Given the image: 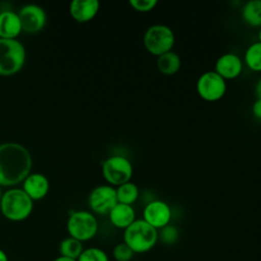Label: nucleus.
Instances as JSON below:
<instances>
[{"mask_svg":"<svg viewBox=\"0 0 261 261\" xmlns=\"http://www.w3.org/2000/svg\"><path fill=\"white\" fill-rule=\"evenodd\" d=\"M2 195H3V193H2V190H1V188H0V202H1V198H2Z\"/></svg>","mask_w":261,"mask_h":261,"instance_id":"nucleus-31","label":"nucleus"},{"mask_svg":"<svg viewBox=\"0 0 261 261\" xmlns=\"http://www.w3.org/2000/svg\"><path fill=\"white\" fill-rule=\"evenodd\" d=\"M180 65V57L177 53L173 51H169L162 55H159L156 59L157 68L164 75H173L177 73Z\"/></svg>","mask_w":261,"mask_h":261,"instance_id":"nucleus-17","label":"nucleus"},{"mask_svg":"<svg viewBox=\"0 0 261 261\" xmlns=\"http://www.w3.org/2000/svg\"><path fill=\"white\" fill-rule=\"evenodd\" d=\"M143 44L150 54L158 57L159 55L172 51L175 44V36L168 25L157 23L146 30L143 36Z\"/></svg>","mask_w":261,"mask_h":261,"instance_id":"nucleus-5","label":"nucleus"},{"mask_svg":"<svg viewBox=\"0 0 261 261\" xmlns=\"http://www.w3.org/2000/svg\"><path fill=\"white\" fill-rule=\"evenodd\" d=\"M22 32L18 14L11 10L0 12V39H16Z\"/></svg>","mask_w":261,"mask_h":261,"instance_id":"nucleus-15","label":"nucleus"},{"mask_svg":"<svg viewBox=\"0 0 261 261\" xmlns=\"http://www.w3.org/2000/svg\"><path fill=\"white\" fill-rule=\"evenodd\" d=\"M196 90L201 99L216 102L223 98L226 92V81L214 70L203 72L197 80Z\"/></svg>","mask_w":261,"mask_h":261,"instance_id":"nucleus-8","label":"nucleus"},{"mask_svg":"<svg viewBox=\"0 0 261 261\" xmlns=\"http://www.w3.org/2000/svg\"><path fill=\"white\" fill-rule=\"evenodd\" d=\"M252 113L255 118L261 119V99L257 98L252 105Z\"/></svg>","mask_w":261,"mask_h":261,"instance_id":"nucleus-26","label":"nucleus"},{"mask_svg":"<svg viewBox=\"0 0 261 261\" xmlns=\"http://www.w3.org/2000/svg\"><path fill=\"white\" fill-rule=\"evenodd\" d=\"M244 62L241 57L234 53H224L220 55L216 62L214 71L223 80H234L243 71Z\"/></svg>","mask_w":261,"mask_h":261,"instance_id":"nucleus-12","label":"nucleus"},{"mask_svg":"<svg viewBox=\"0 0 261 261\" xmlns=\"http://www.w3.org/2000/svg\"><path fill=\"white\" fill-rule=\"evenodd\" d=\"M91 210L100 215H108L110 210L118 203L116 190L110 185H100L94 188L88 198Z\"/></svg>","mask_w":261,"mask_h":261,"instance_id":"nucleus-9","label":"nucleus"},{"mask_svg":"<svg viewBox=\"0 0 261 261\" xmlns=\"http://www.w3.org/2000/svg\"><path fill=\"white\" fill-rule=\"evenodd\" d=\"M53 261H76V260L71 259V258H67V257H63V256H59V257L55 258Z\"/></svg>","mask_w":261,"mask_h":261,"instance_id":"nucleus-29","label":"nucleus"},{"mask_svg":"<svg viewBox=\"0 0 261 261\" xmlns=\"http://www.w3.org/2000/svg\"><path fill=\"white\" fill-rule=\"evenodd\" d=\"M108 217L113 226L124 230L136 220V211L133 205L117 203L108 213Z\"/></svg>","mask_w":261,"mask_h":261,"instance_id":"nucleus-16","label":"nucleus"},{"mask_svg":"<svg viewBox=\"0 0 261 261\" xmlns=\"http://www.w3.org/2000/svg\"><path fill=\"white\" fill-rule=\"evenodd\" d=\"M156 0H129L130 7L138 12H149L157 5Z\"/></svg>","mask_w":261,"mask_h":261,"instance_id":"nucleus-25","label":"nucleus"},{"mask_svg":"<svg viewBox=\"0 0 261 261\" xmlns=\"http://www.w3.org/2000/svg\"><path fill=\"white\" fill-rule=\"evenodd\" d=\"M255 94L257 98L261 99V79H259L255 85Z\"/></svg>","mask_w":261,"mask_h":261,"instance_id":"nucleus-27","label":"nucleus"},{"mask_svg":"<svg viewBox=\"0 0 261 261\" xmlns=\"http://www.w3.org/2000/svg\"><path fill=\"white\" fill-rule=\"evenodd\" d=\"M242 18L253 28H261V0H251L242 7Z\"/></svg>","mask_w":261,"mask_h":261,"instance_id":"nucleus-18","label":"nucleus"},{"mask_svg":"<svg viewBox=\"0 0 261 261\" xmlns=\"http://www.w3.org/2000/svg\"><path fill=\"white\" fill-rule=\"evenodd\" d=\"M49 179L42 173H30L23 180L22 190L33 200L43 199L49 192Z\"/></svg>","mask_w":261,"mask_h":261,"instance_id":"nucleus-13","label":"nucleus"},{"mask_svg":"<svg viewBox=\"0 0 261 261\" xmlns=\"http://www.w3.org/2000/svg\"><path fill=\"white\" fill-rule=\"evenodd\" d=\"M133 173V164L125 156L112 155L102 162V175L108 185L114 188L130 181Z\"/></svg>","mask_w":261,"mask_h":261,"instance_id":"nucleus-6","label":"nucleus"},{"mask_svg":"<svg viewBox=\"0 0 261 261\" xmlns=\"http://www.w3.org/2000/svg\"><path fill=\"white\" fill-rule=\"evenodd\" d=\"M69 237L79 241L86 242L93 239L98 231V220L96 216L89 211H73L66 223Z\"/></svg>","mask_w":261,"mask_h":261,"instance_id":"nucleus-7","label":"nucleus"},{"mask_svg":"<svg viewBox=\"0 0 261 261\" xmlns=\"http://www.w3.org/2000/svg\"><path fill=\"white\" fill-rule=\"evenodd\" d=\"M0 261H9L7 254L0 248Z\"/></svg>","mask_w":261,"mask_h":261,"instance_id":"nucleus-28","label":"nucleus"},{"mask_svg":"<svg viewBox=\"0 0 261 261\" xmlns=\"http://www.w3.org/2000/svg\"><path fill=\"white\" fill-rule=\"evenodd\" d=\"M171 209L162 200H152L148 202L143 210V220L155 229H161L170 223Z\"/></svg>","mask_w":261,"mask_h":261,"instance_id":"nucleus-10","label":"nucleus"},{"mask_svg":"<svg viewBox=\"0 0 261 261\" xmlns=\"http://www.w3.org/2000/svg\"><path fill=\"white\" fill-rule=\"evenodd\" d=\"M33 165L29 150L17 143L0 145V187H10L20 181L31 173Z\"/></svg>","mask_w":261,"mask_h":261,"instance_id":"nucleus-1","label":"nucleus"},{"mask_svg":"<svg viewBox=\"0 0 261 261\" xmlns=\"http://www.w3.org/2000/svg\"><path fill=\"white\" fill-rule=\"evenodd\" d=\"M25 62V48L16 39H0V75L17 73Z\"/></svg>","mask_w":261,"mask_h":261,"instance_id":"nucleus-4","label":"nucleus"},{"mask_svg":"<svg viewBox=\"0 0 261 261\" xmlns=\"http://www.w3.org/2000/svg\"><path fill=\"white\" fill-rule=\"evenodd\" d=\"M17 14L21 23L22 31L28 34H36L40 32L46 24V12L39 5H24L20 8Z\"/></svg>","mask_w":261,"mask_h":261,"instance_id":"nucleus-11","label":"nucleus"},{"mask_svg":"<svg viewBox=\"0 0 261 261\" xmlns=\"http://www.w3.org/2000/svg\"><path fill=\"white\" fill-rule=\"evenodd\" d=\"M158 239L165 245H173L178 239V230L170 223L159 229Z\"/></svg>","mask_w":261,"mask_h":261,"instance_id":"nucleus-23","label":"nucleus"},{"mask_svg":"<svg viewBox=\"0 0 261 261\" xmlns=\"http://www.w3.org/2000/svg\"><path fill=\"white\" fill-rule=\"evenodd\" d=\"M158 241V230L143 219H136L123 231L125 243L136 254L146 253L153 249Z\"/></svg>","mask_w":261,"mask_h":261,"instance_id":"nucleus-2","label":"nucleus"},{"mask_svg":"<svg viewBox=\"0 0 261 261\" xmlns=\"http://www.w3.org/2000/svg\"><path fill=\"white\" fill-rule=\"evenodd\" d=\"M76 261H109V257L102 249L90 247L84 249Z\"/></svg>","mask_w":261,"mask_h":261,"instance_id":"nucleus-22","label":"nucleus"},{"mask_svg":"<svg viewBox=\"0 0 261 261\" xmlns=\"http://www.w3.org/2000/svg\"><path fill=\"white\" fill-rule=\"evenodd\" d=\"M258 42L261 43V28H259V31H258Z\"/></svg>","mask_w":261,"mask_h":261,"instance_id":"nucleus-30","label":"nucleus"},{"mask_svg":"<svg viewBox=\"0 0 261 261\" xmlns=\"http://www.w3.org/2000/svg\"><path fill=\"white\" fill-rule=\"evenodd\" d=\"M244 62L251 70L261 72V43L257 41L246 49Z\"/></svg>","mask_w":261,"mask_h":261,"instance_id":"nucleus-20","label":"nucleus"},{"mask_svg":"<svg viewBox=\"0 0 261 261\" xmlns=\"http://www.w3.org/2000/svg\"><path fill=\"white\" fill-rule=\"evenodd\" d=\"M117 202L126 205H133L139 198L140 192L136 184L132 181L124 182L115 188Z\"/></svg>","mask_w":261,"mask_h":261,"instance_id":"nucleus-19","label":"nucleus"},{"mask_svg":"<svg viewBox=\"0 0 261 261\" xmlns=\"http://www.w3.org/2000/svg\"><path fill=\"white\" fill-rule=\"evenodd\" d=\"M33 202L22 189H10L3 193L0 209L3 216L8 220L22 221L33 212Z\"/></svg>","mask_w":261,"mask_h":261,"instance_id":"nucleus-3","label":"nucleus"},{"mask_svg":"<svg viewBox=\"0 0 261 261\" xmlns=\"http://www.w3.org/2000/svg\"><path fill=\"white\" fill-rule=\"evenodd\" d=\"M84 251L83 243L71 237H67L60 242L59 253L60 256L77 260L82 252Z\"/></svg>","mask_w":261,"mask_h":261,"instance_id":"nucleus-21","label":"nucleus"},{"mask_svg":"<svg viewBox=\"0 0 261 261\" xmlns=\"http://www.w3.org/2000/svg\"><path fill=\"white\" fill-rule=\"evenodd\" d=\"M134 254L133 250L123 242L117 244L112 251V256L116 261H130Z\"/></svg>","mask_w":261,"mask_h":261,"instance_id":"nucleus-24","label":"nucleus"},{"mask_svg":"<svg viewBox=\"0 0 261 261\" xmlns=\"http://www.w3.org/2000/svg\"><path fill=\"white\" fill-rule=\"evenodd\" d=\"M99 8L98 0H73L69 5V13L75 21L87 22L97 15Z\"/></svg>","mask_w":261,"mask_h":261,"instance_id":"nucleus-14","label":"nucleus"}]
</instances>
